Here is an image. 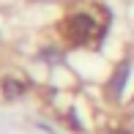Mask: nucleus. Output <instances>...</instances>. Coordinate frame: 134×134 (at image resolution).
<instances>
[{"instance_id": "2", "label": "nucleus", "mask_w": 134, "mask_h": 134, "mask_svg": "<svg viewBox=\"0 0 134 134\" xmlns=\"http://www.w3.org/2000/svg\"><path fill=\"white\" fill-rule=\"evenodd\" d=\"M126 77H129V63H120L118 69H115V74H112V80H109V85H107V96H109V99H120Z\"/></svg>"}, {"instance_id": "3", "label": "nucleus", "mask_w": 134, "mask_h": 134, "mask_svg": "<svg viewBox=\"0 0 134 134\" xmlns=\"http://www.w3.org/2000/svg\"><path fill=\"white\" fill-rule=\"evenodd\" d=\"M107 134H129V131H123V129H112V131H107Z\"/></svg>"}, {"instance_id": "1", "label": "nucleus", "mask_w": 134, "mask_h": 134, "mask_svg": "<svg viewBox=\"0 0 134 134\" xmlns=\"http://www.w3.org/2000/svg\"><path fill=\"white\" fill-rule=\"evenodd\" d=\"M104 19L93 16L90 11H74V14L63 16V22L58 25L60 36H63L66 44L71 47H90L99 44V38L104 36Z\"/></svg>"}]
</instances>
